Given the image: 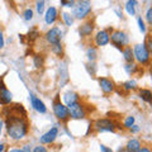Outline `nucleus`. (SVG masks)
I'll return each instance as SVG.
<instances>
[{"label": "nucleus", "mask_w": 152, "mask_h": 152, "mask_svg": "<svg viewBox=\"0 0 152 152\" xmlns=\"http://www.w3.org/2000/svg\"><path fill=\"white\" fill-rule=\"evenodd\" d=\"M94 28H95L94 20H91V19H86V20H84L83 24L79 27V34H80V37H83V38L90 37L93 34V32H94Z\"/></svg>", "instance_id": "nucleus-13"}, {"label": "nucleus", "mask_w": 152, "mask_h": 152, "mask_svg": "<svg viewBox=\"0 0 152 152\" xmlns=\"http://www.w3.org/2000/svg\"><path fill=\"white\" fill-rule=\"evenodd\" d=\"M114 12H115L118 18H123V12L121 10V8H115V9H114Z\"/></svg>", "instance_id": "nucleus-43"}, {"label": "nucleus", "mask_w": 152, "mask_h": 152, "mask_svg": "<svg viewBox=\"0 0 152 152\" xmlns=\"http://www.w3.org/2000/svg\"><path fill=\"white\" fill-rule=\"evenodd\" d=\"M145 43L147 45L148 50L151 51V53H152V33H151V34H147V36H146V38H145Z\"/></svg>", "instance_id": "nucleus-36"}, {"label": "nucleus", "mask_w": 152, "mask_h": 152, "mask_svg": "<svg viewBox=\"0 0 152 152\" xmlns=\"http://www.w3.org/2000/svg\"><path fill=\"white\" fill-rule=\"evenodd\" d=\"M147 67H148V71H150V74L152 75V58H151V61H150V64H148V66H147Z\"/></svg>", "instance_id": "nucleus-45"}, {"label": "nucleus", "mask_w": 152, "mask_h": 152, "mask_svg": "<svg viewBox=\"0 0 152 152\" xmlns=\"http://www.w3.org/2000/svg\"><path fill=\"white\" fill-rule=\"evenodd\" d=\"M145 22H146V24L151 27L152 28V4L151 5H148V8L146 9V12H145Z\"/></svg>", "instance_id": "nucleus-30"}, {"label": "nucleus", "mask_w": 152, "mask_h": 152, "mask_svg": "<svg viewBox=\"0 0 152 152\" xmlns=\"http://www.w3.org/2000/svg\"><path fill=\"white\" fill-rule=\"evenodd\" d=\"M32 152H48V150H47V147L43 145H37V146L33 147Z\"/></svg>", "instance_id": "nucleus-35"}, {"label": "nucleus", "mask_w": 152, "mask_h": 152, "mask_svg": "<svg viewBox=\"0 0 152 152\" xmlns=\"http://www.w3.org/2000/svg\"><path fill=\"white\" fill-rule=\"evenodd\" d=\"M86 69L89 71V74L94 76L95 75V70H96V65H95V62H88L86 64Z\"/></svg>", "instance_id": "nucleus-34"}, {"label": "nucleus", "mask_w": 152, "mask_h": 152, "mask_svg": "<svg viewBox=\"0 0 152 152\" xmlns=\"http://www.w3.org/2000/svg\"><path fill=\"white\" fill-rule=\"evenodd\" d=\"M58 71H60V88H64L66 84L69 83V70H67V66H66L65 62H61L60 64V67H58Z\"/></svg>", "instance_id": "nucleus-18"}, {"label": "nucleus", "mask_w": 152, "mask_h": 152, "mask_svg": "<svg viewBox=\"0 0 152 152\" xmlns=\"http://www.w3.org/2000/svg\"><path fill=\"white\" fill-rule=\"evenodd\" d=\"M36 10L38 15H43L46 12V1H36Z\"/></svg>", "instance_id": "nucleus-32"}, {"label": "nucleus", "mask_w": 152, "mask_h": 152, "mask_svg": "<svg viewBox=\"0 0 152 152\" xmlns=\"http://www.w3.org/2000/svg\"><path fill=\"white\" fill-rule=\"evenodd\" d=\"M138 152H152V146L151 145H142Z\"/></svg>", "instance_id": "nucleus-38"}, {"label": "nucleus", "mask_w": 152, "mask_h": 152, "mask_svg": "<svg viewBox=\"0 0 152 152\" xmlns=\"http://www.w3.org/2000/svg\"><path fill=\"white\" fill-rule=\"evenodd\" d=\"M98 84H99V88H100V90L104 94H112V93L115 91V89H117L115 83H114L112 79L104 77V76L98 77Z\"/></svg>", "instance_id": "nucleus-11"}, {"label": "nucleus", "mask_w": 152, "mask_h": 152, "mask_svg": "<svg viewBox=\"0 0 152 152\" xmlns=\"http://www.w3.org/2000/svg\"><path fill=\"white\" fill-rule=\"evenodd\" d=\"M12 102H13L12 91L5 86L3 79H0V105H3V107L10 105Z\"/></svg>", "instance_id": "nucleus-10"}, {"label": "nucleus", "mask_w": 152, "mask_h": 152, "mask_svg": "<svg viewBox=\"0 0 152 152\" xmlns=\"http://www.w3.org/2000/svg\"><path fill=\"white\" fill-rule=\"evenodd\" d=\"M134 124H136V118L133 115H127L124 119H123V128H126V129H129V128Z\"/></svg>", "instance_id": "nucleus-28"}, {"label": "nucleus", "mask_w": 152, "mask_h": 152, "mask_svg": "<svg viewBox=\"0 0 152 152\" xmlns=\"http://www.w3.org/2000/svg\"><path fill=\"white\" fill-rule=\"evenodd\" d=\"M58 9H57L56 7H48L46 9L45 12V22L47 26H53L55 23L57 22V19H58Z\"/></svg>", "instance_id": "nucleus-14"}, {"label": "nucleus", "mask_w": 152, "mask_h": 152, "mask_svg": "<svg viewBox=\"0 0 152 152\" xmlns=\"http://www.w3.org/2000/svg\"><path fill=\"white\" fill-rule=\"evenodd\" d=\"M29 100H31L32 108L34 109L36 112H38L39 114H46V113H47V107H46V104L42 102L41 99L37 96V95H34L33 93H31V94H29Z\"/></svg>", "instance_id": "nucleus-15"}, {"label": "nucleus", "mask_w": 152, "mask_h": 152, "mask_svg": "<svg viewBox=\"0 0 152 152\" xmlns=\"http://www.w3.org/2000/svg\"><path fill=\"white\" fill-rule=\"evenodd\" d=\"M128 131H129L132 134H137V133H140V132H141V127H140L138 124H134V126H132Z\"/></svg>", "instance_id": "nucleus-37"}, {"label": "nucleus", "mask_w": 152, "mask_h": 152, "mask_svg": "<svg viewBox=\"0 0 152 152\" xmlns=\"http://www.w3.org/2000/svg\"><path fill=\"white\" fill-rule=\"evenodd\" d=\"M110 43V33L107 29H100L94 36V45L95 47H105Z\"/></svg>", "instance_id": "nucleus-9"}, {"label": "nucleus", "mask_w": 152, "mask_h": 152, "mask_svg": "<svg viewBox=\"0 0 152 152\" xmlns=\"http://www.w3.org/2000/svg\"><path fill=\"white\" fill-rule=\"evenodd\" d=\"M121 52H122L123 60L126 61V64L134 62V57H133V48H132V46H127V47H124V48H123Z\"/></svg>", "instance_id": "nucleus-20"}, {"label": "nucleus", "mask_w": 152, "mask_h": 152, "mask_svg": "<svg viewBox=\"0 0 152 152\" xmlns=\"http://www.w3.org/2000/svg\"><path fill=\"white\" fill-rule=\"evenodd\" d=\"M141 70H143L141 67V66H138L136 62H131V64H126L124 65V71L128 74V75H136L138 74Z\"/></svg>", "instance_id": "nucleus-23"}, {"label": "nucleus", "mask_w": 152, "mask_h": 152, "mask_svg": "<svg viewBox=\"0 0 152 152\" xmlns=\"http://www.w3.org/2000/svg\"><path fill=\"white\" fill-rule=\"evenodd\" d=\"M4 46H5V41H4L3 31L0 29V50H3V48H4Z\"/></svg>", "instance_id": "nucleus-39"}, {"label": "nucleus", "mask_w": 152, "mask_h": 152, "mask_svg": "<svg viewBox=\"0 0 152 152\" xmlns=\"http://www.w3.org/2000/svg\"><path fill=\"white\" fill-rule=\"evenodd\" d=\"M1 128H3V122H0V134H1Z\"/></svg>", "instance_id": "nucleus-46"}, {"label": "nucleus", "mask_w": 152, "mask_h": 152, "mask_svg": "<svg viewBox=\"0 0 152 152\" xmlns=\"http://www.w3.org/2000/svg\"><path fill=\"white\" fill-rule=\"evenodd\" d=\"M8 152H24L22 150V147H12L10 150H8Z\"/></svg>", "instance_id": "nucleus-42"}, {"label": "nucleus", "mask_w": 152, "mask_h": 152, "mask_svg": "<svg viewBox=\"0 0 152 152\" xmlns=\"http://www.w3.org/2000/svg\"><path fill=\"white\" fill-rule=\"evenodd\" d=\"M110 43L115 48L122 51L124 47L129 46V36L128 33L122 29H114L110 33Z\"/></svg>", "instance_id": "nucleus-6"}, {"label": "nucleus", "mask_w": 152, "mask_h": 152, "mask_svg": "<svg viewBox=\"0 0 152 152\" xmlns=\"http://www.w3.org/2000/svg\"><path fill=\"white\" fill-rule=\"evenodd\" d=\"M93 128L99 133H104V132L114 133L117 129H123V127L119 123L110 119V118H98V119L93 123Z\"/></svg>", "instance_id": "nucleus-3"}, {"label": "nucleus", "mask_w": 152, "mask_h": 152, "mask_svg": "<svg viewBox=\"0 0 152 152\" xmlns=\"http://www.w3.org/2000/svg\"><path fill=\"white\" fill-rule=\"evenodd\" d=\"M122 89L124 90V91H127V93L134 91V90H138V84H137V80H136V79H129V80H127L126 83H123Z\"/></svg>", "instance_id": "nucleus-22"}, {"label": "nucleus", "mask_w": 152, "mask_h": 152, "mask_svg": "<svg viewBox=\"0 0 152 152\" xmlns=\"http://www.w3.org/2000/svg\"><path fill=\"white\" fill-rule=\"evenodd\" d=\"M4 117H5L4 122L5 129L9 138L15 142L26 138L29 133V122L27 119V112L22 104H14L13 107H8Z\"/></svg>", "instance_id": "nucleus-1"}, {"label": "nucleus", "mask_w": 152, "mask_h": 152, "mask_svg": "<svg viewBox=\"0 0 152 152\" xmlns=\"http://www.w3.org/2000/svg\"><path fill=\"white\" fill-rule=\"evenodd\" d=\"M61 18H62V22L66 27H72L74 26V22H75V18L72 17V14L69 13V12H62L61 13Z\"/></svg>", "instance_id": "nucleus-25"}, {"label": "nucleus", "mask_w": 152, "mask_h": 152, "mask_svg": "<svg viewBox=\"0 0 152 152\" xmlns=\"http://www.w3.org/2000/svg\"><path fill=\"white\" fill-rule=\"evenodd\" d=\"M62 34H64L62 29H61L60 27L55 26V27L50 28V29L45 33V39L48 45L53 46V45H57V43L61 42V39H62Z\"/></svg>", "instance_id": "nucleus-8"}, {"label": "nucleus", "mask_w": 152, "mask_h": 152, "mask_svg": "<svg viewBox=\"0 0 152 152\" xmlns=\"http://www.w3.org/2000/svg\"><path fill=\"white\" fill-rule=\"evenodd\" d=\"M62 99H64V104H65V105L69 107V105H71V104L80 102V95L76 91H74V90H67V91L64 93Z\"/></svg>", "instance_id": "nucleus-17"}, {"label": "nucleus", "mask_w": 152, "mask_h": 152, "mask_svg": "<svg viewBox=\"0 0 152 152\" xmlns=\"http://www.w3.org/2000/svg\"><path fill=\"white\" fill-rule=\"evenodd\" d=\"M93 12V5L88 0H81V1H76L74 10H72V17L77 20H86L89 19L90 14Z\"/></svg>", "instance_id": "nucleus-4"}, {"label": "nucleus", "mask_w": 152, "mask_h": 152, "mask_svg": "<svg viewBox=\"0 0 152 152\" xmlns=\"http://www.w3.org/2000/svg\"><path fill=\"white\" fill-rule=\"evenodd\" d=\"M5 148H7L5 143H0V152H4V151H5Z\"/></svg>", "instance_id": "nucleus-44"}, {"label": "nucleus", "mask_w": 152, "mask_h": 152, "mask_svg": "<svg viewBox=\"0 0 152 152\" xmlns=\"http://www.w3.org/2000/svg\"><path fill=\"white\" fill-rule=\"evenodd\" d=\"M43 65H45V56L43 55L37 53L33 56V66H34L36 69H42Z\"/></svg>", "instance_id": "nucleus-27"}, {"label": "nucleus", "mask_w": 152, "mask_h": 152, "mask_svg": "<svg viewBox=\"0 0 152 152\" xmlns=\"http://www.w3.org/2000/svg\"><path fill=\"white\" fill-rule=\"evenodd\" d=\"M57 137H58V128L52 127L39 137V143L43 145V146L45 145H52L56 141Z\"/></svg>", "instance_id": "nucleus-12"}, {"label": "nucleus", "mask_w": 152, "mask_h": 152, "mask_svg": "<svg viewBox=\"0 0 152 152\" xmlns=\"http://www.w3.org/2000/svg\"><path fill=\"white\" fill-rule=\"evenodd\" d=\"M86 57L88 62H95L98 58V48L95 46H89L86 48Z\"/></svg>", "instance_id": "nucleus-24"}, {"label": "nucleus", "mask_w": 152, "mask_h": 152, "mask_svg": "<svg viewBox=\"0 0 152 152\" xmlns=\"http://www.w3.org/2000/svg\"><path fill=\"white\" fill-rule=\"evenodd\" d=\"M133 48V57H134V62L141 66V67H147L152 58V53L148 50V47L145 42L137 43L132 47Z\"/></svg>", "instance_id": "nucleus-2"}, {"label": "nucleus", "mask_w": 152, "mask_h": 152, "mask_svg": "<svg viewBox=\"0 0 152 152\" xmlns=\"http://www.w3.org/2000/svg\"><path fill=\"white\" fill-rule=\"evenodd\" d=\"M22 15H23V19H24L26 22H31L32 19H33V17H34V12H33L32 8L28 7V8H26L24 10H23Z\"/></svg>", "instance_id": "nucleus-31"}, {"label": "nucleus", "mask_w": 152, "mask_h": 152, "mask_svg": "<svg viewBox=\"0 0 152 152\" xmlns=\"http://www.w3.org/2000/svg\"><path fill=\"white\" fill-rule=\"evenodd\" d=\"M75 4H76V1H74V0H71V1L70 0H61L60 1V5L64 8H74Z\"/></svg>", "instance_id": "nucleus-33"}, {"label": "nucleus", "mask_w": 152, "mask_h": 152, "mask_svg": "<svg viewBox=\"0 0 152 152\" xmlns=\"http://www.w3.org/2000/svg\"><path fill=\"white\" fill-rule=\"evenodd\" d=\"M22 150L24 151V152H32L33 148H32V146H31L29 143H26V145H23V146H22Z\"/></svg>", "instance_id": "nucleus-40"}, {"label": "nucleus", "mask_w": 152, "mask_h": 152, "mask_svg": "<svg viewBox=\"0 0 152 152\" xmlns=\"http://www.w3.org/2000/svg\"><path fill=\"white\" fill-rule=\"evenodd\" d=\"M137 24H138V29L142 34H147V24H146L145 19L142 18V15L137 17Z\"/></svg>", "instance_id": "nucleus-29"}, {"label": "nucleus", "mask_w": 152, "mask_h": 152, "mask_svg": "<svg viewBox=\"0 0 152 152\" xmlns=\"http://www.w3.org/2000/svg\"><path fill=\"white\" fill-rule=\"evenodd\" d=\"M100 151L102 152H114L110 147H107L105 145H100Z\"/></svg>", "instance_id": "nucleus-41"}, {"label": "nucleus", "mask_w": 152, "mask_h": 152, "mask_svg": "<svg viewBox=\"0 0 152 152\" xmlns=\"http://www.w3.org/2000/svg\"><path fill=\"white\" fill-rule=\"evenodd\" d=\"M51 52H52V53H53L55 56L60 57V58H62L64 55H65V51H64V45H62V42H60V43H57V45L51 46Z\"/></svg>", "instance_id": "nucleus-26"}, {"label": "nucleus", "mask_w": 152, "mask_h": 152, "mask_svg": "<svg viewBox=\"0 0 152 152\" xmlns=\"http://www.w3.org/2000/svg\"><path fill=\"white\" fill-rule=\"evenodd\" d=\"M137 93H138V98L142 102L152 105V90L146 89V88H138Z\"/></svg>", "instance_id": "nucleus-19"}, {"label": "nucleus", "mask_w": 152, "mask_h": 152, "mask_svg": "<svg viewBox=\"0 0 152 152\" xmlns=\"http://www.w3.org/2000/svg\"><path fill=\"white\" fill-rule=\"evenodd\" d=\"M52 110H53V115L58 119L60 122H67L71 119L70 117V110L67 105H65L64 103H61L60 100V95H56L53 104H52Z\"/></svg>", "instance_id": "nucleus-5"}, {"label": "nucleus", "mask_w": 152, "mask_h": 152, "mask_svg": "<svg viewBox=\"0 0 152 152\" xmlns=\"http://www.w3.org/2000/svg\"><path fill=\"white\" fill-rule=\"evenodd\" d=\"M67 108L70 110V117L72 118V119H76V121L84 119V118H86V115H88L86 107H85V104L81 102L71 104V105H69Z\"/></svg>", "instance_id": "nucleus-7"}, {"label": "nucleus", "mask_w": 152, "mask_h": 152, "mask_svg": "<svg viewBox=\"0 0 152 152\" xmlns=\"http://www.w3.org/2000/svg\"><path fill=\"white\" fill-rule=\"evenodd\" d=\"M137 4H138V1L137 0H128V1H126L124 4V10L127 12L128 15H131V17H134L136 15V7H137Z\"/></svg>", "instance_id": "nucleus-21"}, {"label": "nucleus", "mask_w": 152, "mask_h": 152, "mask_svg": "<svg viewBox=\"0 0 152 152\" xmlns=\"http://www.w3.org/2000/svg\"><path fill=\"white\" fill-rule=\"evenodd\" d=\"M141 147H142V141L137 138V137H132V138L127 141L124 150L126 152H138Z\"/></svg>", "instance_id": "nucleus-16"}]
</instances>
